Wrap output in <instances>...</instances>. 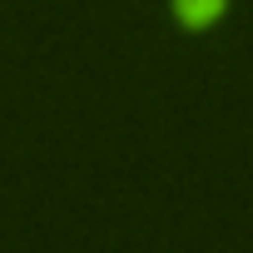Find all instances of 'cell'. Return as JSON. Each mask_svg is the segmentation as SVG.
I'll return each mask as SVG.
<instances>
[{"mask_svg": "<svg viewBox=\"0 0 253 253\" xmlns=\"http://www.w3.org/2000/svg\"><path fill=\"white\" fill-rule=\"evenodd\" d=\"M179 20L184 25H209V20H218L223 15V0H179Z\"/></svg>", "mask_w": 253, "mask_h": 253, "instance_id": "6da1fadb", "label": "cell"}]
</instances>
